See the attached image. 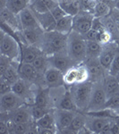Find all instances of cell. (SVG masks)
Wrapping results in <instances>:
<instances>
[{
	"mask_svg": "<svg viewBox=\"0 0 119 134\" xmlns=\"http://www.w3.org/2000/svg\"><path fill=\"white\" fill-rule=\"evenodd\" d=\"M68 35H64L57 31L44 33L41 50L47 55L57 53H67Z\"/></svg>",
	"mask_w": 119,
	"mask_h": 134,
	"instance_id": "1",
	"label": "cell"
},
{
	"mask_svg": "<svg viewBox=\"0 0 119 134\" xmlns=\"http://www.w3.org/2000/svg\"><path fill=\"white\" fill-rule=\"evenodd\" d=\"M86 38L73 31L68 35L67 53L76 64H82L86 58Z\"/></svg>",
	"mask_w": 119,
	"mask_h": 134,
	"instance_id": "2",
	"label": "cell"
},
{
	"mask_svg": "<svg viewBox=\"0 0 119 134\" xmlns=\"http://www.w3.org/2000/svg\"><path fill=\"white\" fill-rule=\"evenodd\" d=\"M93 82L90 81H85L83 83L74 84L72 86L73 98L79 110H87L90 98H91L92 90H93Z\"/></svg>",
	"mask_w": 119,
	"mask_h": 134,
	"instance_id": "3",
	"label": "cell"
},
{
	"mask_svg": "<svg viewBox=\"0 0 119 134\" xmlns=\"http://www.w3.org/2000/svg\"><path fill=\"white\" fill-rule=\"evenodd\" d=\"M1 55L10 58L13 62L21 63V47L15 38L1 30L0 38Z\"/></svg>",
	"mask_w": 119,
	"mask_h": 134,
	"instance_id": "4",
	"label": "cell"
},
{
	"mask_svg": "<svg viewBox=\"0 0 119 134\" xmlns=\"http://www.w3.org/2000/svg\"><path fill=\"white\" fill-rule=\"evenodd\" d=\"M107 99V97L103 86V80L94 82L91 98H90V104H89V107L86 111L94 112L105 109Z\"/></svg>",
	"mask_w": 119,
	"mask_h": 134,
	"instance_id": "5",
	"label": "cell"
},
{
	"mask_svg": "<svg viewBox=\"0 0 119 134\" xmlns=\"http://www.w3.org/2000/svg\"><path fill=\"white\" fill-rule=\"evenodd\" d=\"M95 16L93 14L85 11H80L76 15L73 16V31L77 33L85 36V34L91 30L92 23Z\"/></svg>",
	"mask_w": 119,
	"mask_h": 134,
	"instance_id": "6",
	"label": "cell"
},
{
	"mask_svg": "<svg viewBox=\"0 0 119 134\" xmlns=\"http://www.w3.org/2000/svg\"><path fill=\"white\" fill-rule=\"evenodd\" d=\"M49 66L54 67L62 72H66L73 66L76 65L73 59L69 57L68 53H57L51 55H47Z\"/></svg>",
	"mask_w": 119,
	"mask_h": 134,
	"instance_id": "7",
	"label": "cell"
},
{
	"mask_svg": "<svg viewBox=\"0 0 119 134\" xmlns=\"http://www.w3.org/2000/svg\"><path fill=\"white\" fill-rule=\"evenodd\" d=\"M18 72L21 79L26 80L31 83H38L39 81H41L45 84L44 74L38 72L35 67L32 65V64L21 62L20 65L18 67Z\"/></svg>",
	"mask_w": 119,
	"mask_h": 134,
	"instance_id": "8",
	"label": "cell"
},
{
	"mask_svg": "<svg viewBox=\"0 0 119 134\" xmlns=\"http://www.w3.org/2000/svg\"><path fill=\"white\" fill-rule=\"evenodd\" d=\"M24 104L25 101L13 91L1 95V98H0L1 113H9Z\"/></svg>",
	"mask_w": 119,
	"mask_h": 134,
	"instance_id": "9",
	"label": "cell"
},
{
	"mask_svg": "<svg viewBox=\"0 0 119 134\" xmlns=\"http://www.w3.org/2000/svg\"><path fill=\"white\" fill-rule=\"evenodd\" d=\"M83 64L88 69L90 81L94 83L104 79L105 68L101 64L99 58H85Z\"/></svg>",
	"mask_w": 119,
	"mask_h": 134,
	"instance_id": "10",
	"label": "cell"
},
{
	"mask_svg": "<svg viewBox=\"0 0 119 134\" xmlns=\"http://www.w3.org/2000/svg\"><path fill=\"white\" fill-rule=\"evenodd\" d=\"M118 50V43L116 41H111L102 47V52L99 57V61H100L102 66L105 68V70L107 72H109V69L111 66L112 62H113L116 55L117 54Z\"/></svg>",
	"mask_w": 119,
	"mask_h": 134,
	"instance_id": "11",
	"label": "cell"
},
{
	"mask_svg": "<svg viewBox=\"0 0 119 134\" xmlns=\"http://www.w3.org/2000/svg\"><path fill=\"white\" fill-rule=\"evenodd\" d=\"M45 84L49 88H59L64 85V72L54 67L49 66L44 73Z\"/></svg>",
	"mask_w": 119,
	"mask_h": 134,
	"instance_id": "12",
	"label": "cell"
},
{
	"mask_svg": "<svg viewBox=\"0 0 119 134\" xmlns=\"http://www.w3.org/2000/svg\"><path fill=\"white\" fill-rule=\"evenodd\" d=\"M7 115L8 119L14 124L33 122L31 113V105H26L25 104L7 113Z\"/></svg>",
	"mask_w": 119,
	"mask_h": 134,
	"instance_id": "13",
	"label": "cell"
},
{
	"mask_svg": "<svg viewBox=\"0 0 119 134\" xmlns=\"http://www.w3.org/2000/svg\"><path fill=\"white\" fill-rule=\"evenodd\" d=\"M75 111H69V110L57 108L54 112L56 125L57 131H63L64 129L68 128L72 124V121L75 115Z\"/></svg>",
	"mask_w": 119,
	"mask_h": 134,
	"instance_id": "14",
	"label": "cell"
},
{
	"mask_svg": "<svg viewBox=\"0 0 119 134\" xmlns=\"http://www.w3.org/2000/svg\"><path fill=\"white\" fill-rule=\"evenodd\" d=\"M18 17L21 23V30H30V29L40 28L35 14H34L33 11L30 8V6L25 8L24 10H23L21 13H19Z\"/></svg>",
	"mask_w": 119,
	"mask_h": 134,
	"instance_id": "15",
	"label": "cell"
},
{
	"mask_svg": "<svg viewBox=\"0 0 119 134\" xmlns=\"http://www.w3.org/2000/svg\"><path fill=\"white\" fill-rule=\"evenodd\" d=\"M31 83V82H30V81L21 78V79H19L15 83L13 84L12 91L14 92L16 95H18L20 98H23V100L25 101V103L28 99H31L34 104V97L32 98Z\"/></svg>",
	"mask_w": 119,
	"mask_h": 134,
	"instance_id": "16",
	"label": "cell"
},
{
	"mask_svg": "<svg viewBox=\"0 0 119 134\" xmlns=\"http://www.w3.org/2000/svg\"><path fill=\"white\" fill-rule=\"evenodd\" d=\"M0 18H1L2 23L8 25L14 31H21L18 14H15L14 13H13L7 7L1 9V11H0Z\"/></svg>",
	"mask_w": 119,
	"mask_h": 134,
	"instance_id": "17",
	"label": "cell"
},
{
	"mask_svg": "<svg viewBox=\"0 0 119 134\" xmlns=\"http://www.w3.org/2000/svg\"><path fill=\"white\" fill-rule=\"evenodd\" d=\"M38 23L40 24V28L44 31L45 32L47 31H56V27H57V21L54 18L53 15L50 12L48 13H44V14H40V13L34 12Z\"/></svg>",
	"mask_w": 119,
	"mask_h": 134,
	"instance_id": "18",
	"label": "cell"
},
{
	"mask_svg": "<svg viewBox=\"0 0 119 134\" xmlns=\"http://www.w3.org/2000/svg\"><path fill=\"white\" fill-rule=\"evenodd\" d=\"M21 62L32 64L38 55L43 53V51L39 47L30 46V45L21 44Z\"/></svg>",
	"mask_w": 119,
	"mask_h": 134,
	"instance_id": "19",
	"label": "cell"
},
{
	"mask_svg": "<svg viewBox=\"0 0 119 134\" xmlns=\"http://www.w3.org/2000/svg\"><path fill=\"white\" fill-rule=\"evenodd\" d=\"M58 4L57 0H34L33 3L30 5V8L37 13L44 14L51 12Z\"/></svg>",
	"mask_w": 119,
	"mask_h": 134,
	"instance_id": "20",
	"label": "cell"
},
{
	"mask_svg": "<svg viewBox=\"0 0 119 134\" xmlns=\"http://www.w3.org/2000/svg\"><path fill=\"white\" fill-rule=\"evenodd\" d=\"M33 105H39V107H47V108H52L51 105L54 102L51 99V96L49 94V88H40L37 93H35Z\"/></svg>",
	"mask_w": 119,
	"mask_h": 134,
	"instance_id": "21",
	"label": "cell"
},
{
	"mask_svg": "<svg viewBox=\"0 0 119 134\" xmlns=\"http://www.w3.org/2000/svg\"><path fill=\"white\" fill-rule=\"evenodd\" d=\"M57 108L69 110V111H76L77 107L73 98L71 90H66L64 94L58 98L57 100Z\"/></svg>",
	"mask_w": 119,
	"mask_h": 134,
	"instance_id": "22",
	"label": "cell"
},
{
	"mask_svg": "<svg viewBox=\"0 0 119 134\" xmlns=\"http://www.w3.org/2000/svg\"><path fill=\"white\" fill-rule=\"evenodd\" d=\"M103 86L105 88L107 97L109 98L110 96L119 92V82L116 76L111 74H107L103 79Z\"/></svg>",
	"mask_w": 119,
	"mask_h": 134,
	"instance_id": "23",
	"label": "cell"
},
{
	"mask_svg": "<svg viewBox=\"0 0 119 134\" xmlns=\"http://www.w3.org/2000/svg\"><path fill=\"white\" fill-rule=\"evenodd\" d=\"M109 118L107 117H99V116H92L90 120H87L86 127L91 132L101 133V131L106 124L109 122Z\"/></svg>",
	"mask_w": 119,
	"mask_h": 134,
	"instance_id": "24",
	"label": "cell"
},
{
	"mask_svg": "<svg viewBox=\"0 0 119 134\" xmlns=\"http://www.w3.org/2000/svg\"><path fill=\"white\" fill-rule=\"evenodd\" d=\"M73 16L69 14L63 17L57 21L56 31L64 35H69L73 31Z\"/></svg>",
	"mask_w": 119,
	"mask_h": 134,
	"instance_id": "25",
	"label": "cell"
},
{
	"mask_svg": "<svg viewBox=\"0 0 119 134\" xmlns=\"http://www.w3.org/2000/svg\"><path fill=\"white\" fill-rule=\"evenodd\" d=\"M34 0H7L6 7L15 14H18L25 8L29 7Z\"/></svg>",
	"mask_w": 119,
	"mask_h": 134,
	"instance_id": "26",
	"label": "cell"
},
{
	"mask_svg": "<svg viewBox=\"0 0 119 134\" xmlns=\"http://www.w3.org/2000/svg\"><path fill=\"white\" fill-rule=\"evenodd\" d=\"M102 45L98 41H86V58H99L102 52Z\"/></svg>",
	"mask_w": 119,
	"mask_h": 134,
	"instance_id": "27",
	"label": "cell"
},
{
	"mask_svg": "<svg viewBox=\"0 0 119 134\" xmlns=\"http://www.w3.org/2000/svg\"><path fill=\"white\" fill-rule=\"evenodd\" d=\"M36 124L40 128H47V129H52L55 130L57 132V125H56V121L55 117H54V113H51V111L49 113L45 114L43 117L39 119L36 122Z\"/></svg>",
	"mask_w": 119,
	"mask_h": 134,
	"instance_id": "28",
	"label": "cell"
},
{
	"mask_svg": "<svg viewBox=\"0 0 119 134\" xmlns=\"http://www.w3.org/2000/svg\"><path fill=\"white\" fill-rule=\"evenodd\" d=\"M101 21H102L106 30L111 34L113 38H115V41L116 42V40L119 38V29L117 25L116 24V23L114 21V20L112 19L111 15L109 14V15L105 17H102Z\"/></svg>",
	"mask_w": 119,
	"mask_h": 134,
	"instance_id": "29",
	"label": "cell"
},
{
	"mask_svg": "<svg viewBox=\"0 0 119 134\" xmlns=\"http://www.w3.org/2000/svg\"><path fill=\"white\" fill-rule=\"evenodd\" d=\"M59 5L64 10L66 14L72 16L76 15L81 11V1L80 0H73L70 2H66V3L59 4Z\"/></svg>",
	"mask_w": 119,
	"mask_h": 134,
	"instance_id": "30",
	"label": "cell"
},
{
	"mask_svg": "<svg viewBox=\"0 0 119 134\" xmlns=\"http://www.w3.org/2000/svg\"><path fill=\"white\" fill-rule=\"evenodd\" d=\"M32 65L35 67V69L38 72L44 74L45 72L47 71V69L49 67L48 64V60H47V55H45L44 53L40 54V55H38L37 58L32 62Z\"/></svg>",
	"mask_w": 119,
	"mask_h": 134,
	"instance_id": "31",
	"label": "cell"
},
{
	"mask_svg": "<svg viewBox=\"0 0 119 134\" xmlns=\"http://www.w3.org/2000/svg\"><path fill=\"white\" fill-rule=\"evenodd\" d=\"M64 85L73 86L78 83V65L73 66L64 73Z\"/></svg>",
	"mask_w": 119,
	"mask_h": 134,
	"instance_id": "32",
	"label": "cell"
},
{
	"mask_svg": "<svg viewBox=\"0 0 119 134\" xmlns=\"http://www.w3.org/2000/svg\"><path fill=\"white\" fill-rule=\"evenodd\" d=\"M86 122H87V118H86V116H84L81 114H76L73 119L72 124H71V125L68 128L74 131L76 133H80V131L86 126Z\"/></svg>",
	"mask_w": 119,
	"mask_h": 134,
	"instance_id": "33",
	"label": "cell"
},
{
	"mask_svg": "<svg viewBox=\"0 0 119 134\" xmlns=\"http://www.w3.org/2000/svg\"><path fill=\"white\" fill-rule=\"evenodd\" d=\"M110 6L109 4L104 3V2H97L95 5L93 14L95 17L98 18H102L110 14Z\"/></svg>",
	"mask_w": 119,
	"mask_h": 134,
	"instance_id": "34",
	"label": "cell"
},
{
	"mask_svg": "<svg viewBox=\"0 0 119 134\" xmlns=\"http://www.w3.org/2000/svg\"><path fill=\"white\" fill-rule=\"evenodd\" d=\"M2 77H4L8 82H10L11 84H14L19 79H21L20 74H19L18 72V69L16 67H14V65H11L7 70L6 71L4 74L1 75Z\"/></svg>",
	"mask_w": 119,
	"mask_h": 134,
	"instance_id": "35",
	"label": "cell"
},
{
	"mask_svg": "<svg viewBox=\"0 0 119 134\" xmlns=\"http://www.w3.org/2000/svg\"><path fill=\"white\" fill-rule=\"evenodd\" d=\"M50 111H51V109L47 108V107H39V105H31V117H32L33 122H37L39 119L43 117L45 114L49 113Z\"/></svg>",
	"mask_w": 119,
	"mask_h": 134,
	"instance_id": "36",
	"label": "cell"
},
{
	"mask_svg": "<svg viewBox=\"0 0 119 134\" xmlns=\"http://www.w3.org/2000/svg\"><path fill=\"white\" fill-rule=\"evenodd\" d=\"M106 108L111 109L113 111L117 112L119 110V92L110 96L107 99Z\"/></svg>",
	"mask_w": 119,
	"mask_h": 134,
	"instance_id": "37",
	"label": "cell"
},
{
	"mask_svg": "<svg viewBox=\"0 0 119 134\" xmlns=\"http://www.w3.org/2000/svg\"><path fill=\"white\" fill-rule=\"evenodd\" d=\"M112 40H113V37H112V35L107 31V30H103V31H99L97 41H98L99 44L102 45V46L111 42Z\"/></svg>",
	"mask_w": 119,
	"mask_h": 134,
	"instance_id": "38",
	"label": "cell"
},
{
	"mask_svg": "<svg viewBox=\"0 0 119 134\" xmlns=\"http://www.w3.org/2000/svg\"><path fill=\"white\" fill-rule=\"evenodd\" d=\"M11 65H12V60L6 55H1V57H0V74H4Z\"/></svg>",
	"mask_w": 119,
	"mask_h": 134,
	"instance_id": "39",
	"label": "cell"
},
{
	"mask_svg": "<svg viewBox=\"0 0 119 134\" xmlns=\"http://www.w3.org/2000/svg\"><path fill=\"white\" fill-rule=\"evenodd\" d=\"M12 84L8 82L4 77H0V94L4 95L12 91Z\"/></svg>",
	"mask_w": 119,
	"mask_h": 134,
	"instance_id": "40",
	"label": "cell"
},
{
	"mask_svg": "<svg viewBox=\"0 0 119 134\" xmlns=\"http://www.w3.org/2000/svg\"><path fill=\"white\" fill-rule=\"evenodd\" d=\"M109 73L111 75H114V76H116L117 73H119V50L116 55V57H115L113 62H112L111 66L109 69Z\"/></svg>",
	"mask_w": 119,
	"mask_h": 134,
	"instance_id": "41",
	"label": "cell"
},
{
	"mask_svg": "<svg viewBox=\"0 0 119 134\" xmlns=\"http://www.w3.org/2000/svg\"><path fill=\"white\" fill-rule=\"evenodd\" d=\"M50 13L52 14V15H53V17L56 19V21H57L58 20H60V19H62L63 17L67 15V14L64 12V10L63 9V8L59 5H58L57 6H56V7L54 8V9L52 10Z\"/></svg>",
	"mask_w": 119,
	"mask_h": 134,
	"instance_id": "42",
	"label": "cell"
},
{
	"mask_svg": "<svg viewBox=\"0 0 119 134\" xmlns=\"http://www.w3.org/2000/svg\"><path fill=\"white\" fill-rule=\"evenodd\" d=\"M98 35H99V31L96 30H90L87 33L85 34L84 38H86V40H92V41H97L98 40Z\"/></svg>",
	"mask_w": 119,
	"mask_h": 134,
	"instance_id": "43",
	"label": "cell"
},
{
	"mask_svg": "<svg viewBox=\"0 0 119 134\" xmlns=\"http://www.w3.org/2000/svg\"><path fill=\"white\" fill-rule=\"evenodd\" d=\"M38 133L39 134H54V133H57V131L52 129L40 128V127H38Z\"/></svg>",
	"mask_w": 119,
	"mask_h": 134,
	"instance_id": "44",
	"label": "cell"
},
{
	"mask_svg": "<svg viewBox=\"0 0 119 134\" xmlns=\"http://www.w3.org/2000/svg\"><path fill=\"white\" fill-rule=\"evenodd\" d=\"M110 133L111 134H119V127L117 124L114 122H111V128H110Z\"/></svg>",
	"mask_w": 119,
	"mask_h": 134,
	"instance_id": "45",
	"label": "cell"
},
{
	"mask_svg": "<svg viewBox=\"0 0 119 134\" xmlns=\"http://www.w3.org/2000/svg\"><path fill=\"white\" fill-rule=\"evenodd\" d=\"M114 121H115V122L117 124V126L119 127V115H116V116H115V117H114Z\"/></svg>",
	"mask_w": 119,
	"mask_h": 134,
	"instance_id": "46",
	"label": "cell"
},
{
	"mask_svg": "<svg viewBox=\"0 0 119 134\" xmlns=\"http://www.w3.org/2000/svg\"><path fill=\"white\" fill-rule=\"evenodd\" d=\"M58 4H63V3H66V2H70L73 1V0H57Z\"/></svg>",
	"mask_w": 119,
	"mask_h": 134,
	"instance_id": "47",
	"label": "cell"
},
{
	"mask_svg": "<svg viewBox=\"0 0 119 134\" xmlns=\"http://www.w3.org/2000/svg\"><path fill=\"white\" fill-rule=\"evenodd\" d=\"M116 78L117 79V81H118V82H119V73H117V74L116 75Z\"/></svg>",
	"mask_w": 119,
	"mask_h": 134,
	"instance_id": "48",
	"label": "cell"
},
{
	"mask_svg": "<svg viewBox=\"0 0 119 134\" xmlns=\"http://www.w3.org/2000/svg\"><path fill=\"white\" fill-rule=\"evenodd\" d=\"M117 112H118V113H119V110H118V111H117Z\"/></svg>",
	"mask_w": 119,
	"mask_h": 134,
	"instance_id": "49",
	"label": "cell"
}]
</instances>
